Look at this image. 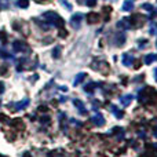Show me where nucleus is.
<instances>
[{"instance_id":"nucleus-1","label":"nucleus","mask_w":157,"mask_h":157,"mask_svg":"<svg viewBox=\"0 0 157 157\" xmlns=\"http://www.w3.org/2000/svg\"><path fill=\"white\" fill-rule=\"evenodd\" d=\"M41 17H43L44 21H46L47 24H50L51 26H62L63 25V19L61 18L57 13H54V11H46V13H43Z\"/></svg>"},{"instance_id":"nucleus-2","label":"nucleus","mask_w":157,"mask_h":157,"mask_svg":"<svg viewBox=\"0 0 157 157\" xmlns=\"http://www.w3.org/2000/svg\"><path fill=\"white\" fill-rule=\"evenodd\" d=\"M13 48L15 52H29V47L21 40H17L13 43Z\"/></svg>"},{"instance_id":"nucleus-3","label":"nucleus","mask_w":157,"mask_h":157,"mask_svg":"<svg viewBox=\"0 0 157 157\" xmlns=\"http://www.w3.org/2000/svg\"><path fill=\"white\" fill-rule=\"evenodd\" d=\"M83 14L81 13H76V14H73L72 15V18H71V25L75 28V29H78L80 28V24H81V21H83Z\"/></svg>"},{"instance_id":"nucleus-4","label":"nucleus","mask_w":157,"mask_h":157,"mask_svg":"<svg viewBox=\"0 0 157 157\" xmlns=\"http://www.w3.org/2000/svg\"><path fill=\"white\" fill-rule=\"evenodd\" d=\"M91 121L94 123L97 127H102V125L105 124V117H103L102 114L97 113V114H94V116L91 117Z\"/></svg>"},{"instance_id":"nucleus-5","label":"nucleus","mask_w":157,"mask_h":157,"mask_svg":"<svg viewBox=\"0 0 157 157\" xmlns=\"http://www.w3.org/2000/svg\"><path fill=\"white\" fill-rule=\"evenodd\" d=\"M29 103H30V99H29V98H24V99L19 101L18 103H15V108H14V110H15V112L22 110V109L28 108V106H29Z\"/></svg>"},{"instance_id":"nucleus-6","label":"nucleus","mask_w":157,"mask_h":157,"mask_svg":"<svg viewBox=\"0 0 157 157\" xmlns=\"http://www.w3.org/2000/svg\"><path fill=\"white\" fill-rule=\"evenodd\" d=\"M124 43H125V35L123 32H117L114 35V44L117 47H121Z\"/></svg>"},{"instance_id":"nucleus-7","label":"nucleus","mask_w":157,"mask_h":157,"mask_svg":"<svg viewBox=\"0 0 157 157\" xmlns=\"http://www.w3.org/2000/svg\"><path fill=\"white\" fill-rule=\"evenodd\" d=\"M73 103H75V108L77 109L78 113H80V114H86V113H87V108L84 106V103L81 102L80 99H75V101H73Z\"/></svg>"},{"instance_id":"nucleus-8","label":"nucleus","mask_w":157,"mask_h":157,"mask_svg":"<svg viewBox=\"0 0 157 157\" xmlns=\"http://www.w3.org/2000/svg\"><path fill=\"white\" fill-rule=\"evenodd\" d=\"M134 4H135V2H134V0H125V2L123 3L121 10H123V11H127V13H130V11H132L134 7H135Z\"/></svg>"},{"instance_id":"nucleus-9","label":"nucleus","mask_w":157,"mask_h":157,"mask_svg":"<svg viewBox=\"0 0 157 157\" xmlns=\"http://www.w3.org/2000/svg\"><path fill=\"white\" fill-rule=\"evenodd\" d=\"M132 99H134V95H131V94L123 95V97H120V103H121L123 106H128L132 102Z\"/></svg>"},{"instance_id":"nucleus-10","label":"nucleus","mask_w":157,"mask_h":157,"mask_svg":"<svg viewBox=\"0 0 157 157\" xmlns=\"http://www.w3.org/2000/svg\"><path fill=\"white\" fill-rule=\"evenodd\" d=\"M134 62V57L131 54H123V65L124 66H131Z\"/></svg>"},{"instance_id":"nucleus-11","label":"nucleus","mask_w":157,"mask_h":157,"mask_svg":"<svg viewBox=\"0 0 157 157\" xmlns=\"http://www.w3.org/2000/svg\"><path fill=\"white\" fill-rule=\"evenodd\" d=\"M95 86H97V84L92 83V81H91V83L86 84V86L83 87V90L87 92V94H92V92H94V90H95Z\"/></svg>"},{"instance_id":"nucleus-12","label":"nucleus","mask_w":157,"mask_h":157,"mask_svg":"<svg viewBox=\"0 0 157 157\" xmlns=\"http://www.w3.org/2000/svg\"><path fill=\"white\" fill-rule=\"evenodd\" d=\"M110 110H112V113L114 114V117H117V119H121V117L124 116V113H123V112L120 110V109L117 108V106H112Z\"/></svg>"},{"instance_id":"nucleus-13","label":"nucleus","mask_w":157,"mask_h":157,"mask_svg":"<svg viewBox=\"0 0 157 157\" xmlns=\"http://www.w3.org/2000/svg\"><path fill=\"white\" fill-rule=\"evenodd\" d=\"M15 6L19 8H28L29 7V0H15Z\"/></svg>"},{"instance_id":"nucleus-14","label":"nucleus","mask_w":157,"mask_h":157,"mask_svg":"<svg viewBox=\"0 0 157 157\" xmlns=\"http://www.w3.org/2000/svg\"><path fill=\"white\" fill-rule=\"evenodd\" d=\"M156 59H157V57L155 54H149V55H146V57H145V63H146V65H150V63L155 62Z\"/></svg>"},{"instance_id":"nucleus-15","label":"nucleus","mask_w":157,"mask_h":157,"mask_svg":"<svg viewBox=\"0 0 157 157\" xmlns=\"http://www.w3.org/2000/svg\"><path fill=\"white\" fill-rule=\"evenodd\" d=\"M84 77H86V73H78L77 76H76V78H75V81H73V86H75V87L78 86V84H80V81L83 80Z\"/></svg>"},{"instance_id":"nucleus-16","label":"nucleus","mask_w":157,"mask_h":157,"mask_svg":"<svg viewBox=\"0 0 157 157\" xmlns=\"http://www.w3.org/2000/svg\"><path fill=\"white\" fill-rule=\"evenodd\" d=\"M0 55H2V58H7V59H14V57L11 54H8L7 51H3L2 48H0Z\"/></svg>"},{"instance_id":"nucleus-17","label":"nucleus","mask_w":157,"mask_h":157,"mask_svg":"<svg viewBox=\"0 0 157 157\" xmlns=\"http://www.w3.org/2000/svg\"><path fill=\"white\" fill-rule=\"evenodd\" d=\"M59 55H61V47H55L52 50V58H59Z\"/></svg>"},{"instance_id":"nucleus-18","label":"nucleus","mask_w":157,"mask_h":157,"mask_svg":"<svg viewBox=\"0 0 157 157\" xmlns=\"http://www.w3.org/2000/svg\"><path fill=\"white\" fill-rule=\"evenodd\" d=\"M142 8L150 11V13H155V8H153V6L150 4V3H145V4H142Z\"/></svg>"},{"instance_id":"nucleus-19","label":"nucleus","mask_w":157,"mask_h":157,"mask_svg":"<svg viewBox=\"0 0 157 157\" xmlns=\"http://www.w3.org/2000/svg\"><path fill=\"white\" fill-rule=\"evenodd\" d=\"M84 3H86L87 7H94L95 4H97V0H83Z\"/></svg>"},{"instance_id":"nucleus-20","label":"nucleus","mask_w":157,"mask_h":157,"mask_svg":"<svg viewBox=\"0 0 157 157\" xmlns=\"http://www.w3.org/2000/svg\"><path fill=\"white\" fill-rule=\"evenodd\" d=\"M61 3H62V4L65 6V8H66V10H69V11L72 10V6H71V3H68V2H66V0H61Z\"/></svg>"},{"instance_id":"nucleus-21","label":"nucleus","mask_w":157,"mask_h":157,"mask_svg":"<svg viewBox=\"0 0 157 157\" xmlns=\"http://www.w3.org/2000/svg\"><path fill=\"white\" fill-rule=\"evenodd\" d=\"M0 7L7 8L8 7V0H0Z\"/></svg>"},{"instance_id":"nucleus-22","label":"nucleus","mask_w":157,"mask_h":157,"mask_svg":"<svg viewBox=\"0 0 157 157\" xmlns=\"http://www.w3.org/2000/svg\"><path fill=\"white\" fill-rule=\"evenodd\" d=\"M4 88H6V87H4V83H3V81H0V95L4 92Z\"/></svg>"},{"instance_id":"nucleus-23","label":"nucleus","mask_w":157,"mask_h":157,"mask_svg":"<svg viewBox=\"0 0 157 157\" xmlns=\"http://www.w3.org/2000/svg\"><path fill=\"white\" fill-rule=\"evenodd\" d=\"M40 121H41V123H47V121H50V117H43V119H40Z\"/></svg>"},{"instance_id":"nucleus-24","label":"nucleus","mask_w":157,"mask_h":157,"mask_svg":"<svg viewBox=\"0 0 157 157\" xmlns=\"http://www.w3.org/2000/svg\"><path fill=\"white\" fill-rule=\"evenodd\" d=\"M147 41L146 40H142V41H139V47H142V46H145V44H146Z\"/></svg>"},{"instance_id":"nucleus-25","label":"nucleus","mask_w":157,"mask_h":157,"mask_svg":"<svg viewBox=\"0 0 157 157\" xmlns=\"http://www.w3.org/2000/svg\"><path fill=\"white\" fill-rule=\"evenodd\" d=\"M155 78H156V81H157V69H155Z\"/></svg>"},{"instance_id":"nucleus-26","label":"nucleus","mask_w":157,"mask_h":157,"mask_svg":"<svg viewBox=\"0 0 157 157\" xmlns=\"http://www.w3.org/2000/svg\"><path fill=\"white\" fill-rule=\"evenodd\" d=\"M37 2H44V0H37Z\"/></svg>"},{"instance_id":"nucleus-27","label":"nucleus","mask_w":157,"mask_h":157,"mask_svg":"<svg viewBox=\"0 0 157 157\" xmlns=\"http://www.w3.org/2000/svg\"><path fill=\"white\" fill-rule=\"evenodd\" d=\"M113 2H114V0H113Z\"/></svg>"},{"instance_id":"nucleus-28","label":"nucleus","mask_w":157,"mask_h":157,"mask_svg":"<svg viewBox=\"0 0 157 157\" xmlns=\"http://www.w3.org/2000/svg\"><path fill=\"white\" fill-rule=\"evenodd\" d=\"M156 44H157V43H156Z\"/></svg>"}]
</instances>
